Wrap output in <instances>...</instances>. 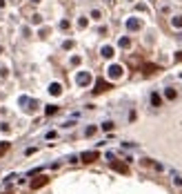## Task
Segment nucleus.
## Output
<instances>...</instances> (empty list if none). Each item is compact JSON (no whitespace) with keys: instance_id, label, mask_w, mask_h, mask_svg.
<instances>
[{"instance_id":"nucleus-6","label":"nucleus","mask_w":182,"mask_h":194,"mask_svg":"<svg viewBox=\"0 0 182 194\" xmlns=\"http://www.w3.org/2000/svg\"><path fill=\"white\" fill-rule=\"evenodd\" d=\"M102 56L111 58V56H113V49H111V47H104V49H102Z\"/></svg>"},{"instance_id":"nucleus-10","label":"nucleus","mask_w":182,"mask_h":194,"mask_svg":"<svg viewBox=\"0 0 182 194\" xmlns=\"http://www.w3.org/2000/svg\"><path fill=\"white\" fill-rule=\"evenodd\" d=\"M56 112H58V107H56V105H49V107H47V114H56Z\"/></svg>"},{"instance_id":"nucleus-5","label":"nucleus","mask_w":182,"mask_h":194,"mask_svg":"<svg viewBox=\"0 0 182 194\" xmlns=\"http://www.w3.org/2000/svg\"><path fill=\"white\" fill-rule=\"evenodd\" d=\"M49 91H51V94H53V96H58V94H60V91H62V89H60V85H58V83H53V85L49 87Z\"/></svg>"},{"instance_id":"nucleus-12","label":"nucleus","mask_w":182,"mask_h":194,"mask_svg":"<svg viewBox=\"0 0 182 194\" xmlns=\"http://www.w3.org/2000/svg\"><path fill=\"white\" fill-rule=\"evenodd\" d=\"M111 127H113V123H111V121H107V123H102V129H107V132H109Z\"/></svg>"},{"instance_id":"nucleus-8","label":"nucleus","mask_w":182,"mask_h":194,"mask_svg":"<svg viewBox=\"0 0 182 194\" xmlns=\"http://www.w3.org/2000/svg\"><path fill=\"white\" fill-rule=\"evenodd\" d=\"M127 25H129V29H138V27H140V22H138V20H129Z\"/></svg>"},{"instance_id":"nucleus-11","label":"nucleus","mask_w":182,"mask_h":194,"mask_svg":"<svg viewBox=\"0 0 182 194\" xmlns=\"http://www.w3.org/2000/svg\"><path fill=\"white\" fill-rule=\"evenodd\" d=\"M167 98L173 100V98H176V91H173V89H167Z\"/></svg>"},{"instance_id":"nucleus-3","label":"nucleus","mask_w":182,"mask_h":194,"mask_svg":"<svg viewBox=\"0 0 182 194\" xmlns=\"http://www.w3.org/2000/svg\"><path fill=\"white\" fill-rule=\"evenodd\" d=\"M89 80H91V76H89V74H78V85H89Z\"/></svg>"},{"instance_id":"nucleus-2","label":"nucleus","mask_w":182,"mask_h":194,"mask_svg":"<svg viewBox=\"0 0 182 194\" xmlns=\"http://www.w3.org/2000/svg\"><path fill=\"white\" fill-rule=\"evenodd\" d=\"M109 76L111 78H120L122 76V67H120V65H111V67H109Z\"/></svg>"},{"instance_id":"nucleus-15","label":"nucleus","mask_w":182,"mask_h":194,"mask_svg":"<svg viewBox=\"0 0 182 194\" xmlns=\"http://www.w3.org/2000/svg\"><path fill=\"white\" fill-rule=\"evenodd\" d=\"M176 60H182V51H180V54H178V56H176Z\"/></svg>"},{"instance_id":"nucleus-14","label":"nucleus","mask_w":182,"mask_h":194,"mask_svg":"<svg viewBox=\"0 0 182 194\" xmlns=\"http://www.w3.org/2000/svg\"><path fill=\"white\" fill-rule=\"evenodd\" d=\"M120 47H129V38H122L120 40Z\"/></svg>"},{"instance_id":"nucleus-9","label":"nucleus","mask_w":182,"mask_h":194,"mask_svg":"<svg viewBox=\"0 0 182 194\" xmlns=\"http://www.w3.org/2000/svg\"><path fill=\"white\" fill-rule=\"evenodd\" d=\"M173 27H182V16H176L173 18Z\"/></svg>"},{"instance_id":"nucleus-4","label":"nucleus","mask_w":182,"mask_h":194,"mask_svg":"<svg viewBox=\"0 0 182 194\" xmlns=\"http://www.w3.org/2000/svg\"><path fill=\"white\" fill-rule=\"evenodd\" d=\"M107 87H109V85H107L104 80H98V83H95V94H100V91H104Z\"/></svg>"},{"instance_id":"nucleus-1","label":"nucleus","mask_w":182,"mask_h":194,"mask_svg":"<svg viewBox=\"0 0 182 194\" xmlns=\"http://www.w3.org/2000/svg\"><path fill=\"white\" fill-rule=\"evenodd\" d=\"M98 156H100L98 152H84V154L80 156V159H82L84 163H93V161H98Z\"/></svg>"},{"instance_id":"nucleus-13","label":"nucleus","mask_w":182,"mask_h":194,"mask_svg":"<svg viewBox=\"0 0 182 194\" xmlns=\"http://www.w3.org/2000/svg\"><path fill=\"white\" fill-rule=\"evenodd\" d=\"M171 176H173V181H176V183H178V185H182V179H180V176H178V174H176V172H173V174H171Z\"/></svg>"},{"instance_id":"nucleus-7","label":"nucleus","mask_w":182,"mask_h":194,"mask_svg":"<svg viewBox=\"0 0 182 194\" xmlns=\"http://www.w3.org/2000/svg\"><path fill=\"white\" fill-rule=\"evenodd\" d=\"M151 103L156 105V107H160V96L158 94H151Z\"/></svg>"}]
</instances>
